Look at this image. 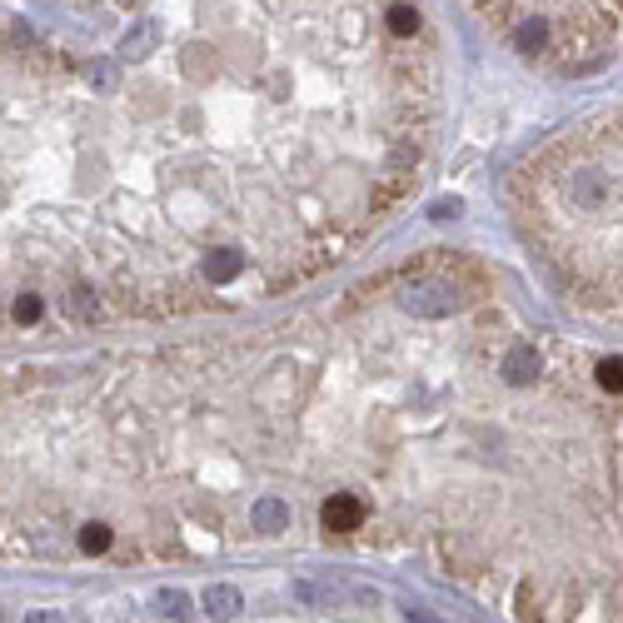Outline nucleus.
<instances>
[{
  "instance_id": "6",
  "label": "nucleus",
  "mask_w": 623,
  "mask_h": 623,
  "mask_svg": "<svg viewBox=\"0 0 623 623\" xmlns=\"http://www.w3.org/2000/svg\"><path fill=\"white\" fill-rule=\"evenodd\" d=\"M290 499H280V494H260L255 504H250V529L255 534H284L290 529Z\"/></svg>"
},
{
  "instance_id": "10",
  "label": "nucleus",
  "mask_w": 623,
  "mask_h": 623,
  "mask_svg": "<svg viewBox=\"0 0 623 623\" xmlns=\"http://www.w3.org/2000/svg\"><path fill=\"white\" fill-rule=\"evenodd\" d=\"M86 554H105V548L115 544V529L110 524H80V538H76Z\"/></svg>"
},
{
  "instance_id": "14",
  "label": "nucleus",
  "mask_w": 623,
  "mask_h": 623,
  "mask_svg": "<svg viewBox=\"0 0 623 623\" xmlns=\"http://www.w3.org/2000/svg\"><path fill=\"white\" fill-rule=\"evenodd\" d=\"M404 618H409V623H439L429 608H419V604H404Z\"/></svg>"
},
{
  "instance_id": "2",
  "label": "nucleus",
  "mask_w": 623,
  "mask_h": 623,
  "mask_svg": "<svg viewBox=\"0 0 623 623\" xmlns=\"http://www.w3.org/2000/svg\"><path fill=\"white\" fill-rule=\"evenodd\" d=\"M300 604H310V608H374L379 604V594L374 588H350V584H320V578H300V584L290 588Z\"/></svg>"
},
{
  "instance_id": "12",
  "label": "nucleus",
  "mask_w": 623,
  "mask_h": 623,
  "mask_svg": "<svg viewBox=\"0 0 623 623\" xmlns=\"http://www.w3.org/2000/svg\"><path fill=\"white\" fill-rule=\"evenodd\" d=\"M155 614L185 618V614H189V594H179V588H160V594H155Z\"/></svg>"
},
{
  "instance_id": "7",
  "label": "nucleus",
  "mask_w": 623,
  "mask_h": 623,
  "mask_svg": "<svg viewBox=\"0 0 623 623\" xmlns=\"http://www.w3.org/2000/svg\"><path fill=\"white\" fill-rule=\"evenodd\" d=\"M199 604H205V614H215V618H235L240 608H245V598H240V588H230V584H209L205 594H199Z\"/></svg>"
},
{
  "instance_id": "11",
  "label": "nucleus",
  "mask_w": 623,
  "mask_h": 623,
  "mask_svg": "<svg viewBox=\"0 0 623 623\" xmlns=\"http://www.w3.org/2000/svg\"><path fill=\"white\" fill-rule=\"evenodd\" d=\"M598 389H608V394H623V354H608V359H598Z\"/></svg>"
},
{
  "instance_id": "4",
  "label": "nucleus",
  "mask_w": 623,
  "mask_h": 623,
  "mask_svg": "<svg viewBox=\"0 0 623 623\" xmlns=\"http://www.w3.org/2000/svg\"><path fill=\"white\" fill-rule=\"evenodd\" d=\"M364 519H369V504L359 499V494H330V499H324V509H320L324 534H334V538L359 534V529H364Z\"/></svg>"
},
{
  "instance_id": "13",
  "label": "nucleus",
  "mask_w": 623,
  "mask_h": 623,
  "mask_svg": "<svg viewBox=\"0 0 623 623\" xmlns=\"http://www.w3.org/2000/svg\"><path fill=\"white\" fill-rule=\"evenodd\" d=\"M459 209H464V199H434V209H429V215H434V220H454Z\"/></svg>"
},
{
  "instance_id": "15",
  "label": "nucleus",
  "mask_w": 623,
  "mask_h": 623,
  "mask_svg": "<svg viewBox=\"0 0 623 623\" xmlns=\"http://www.w3.org/2000/svg\"><path fill=\"white\" fill-rule=\"evenodd\" d=\"M26 623H60V614H50V608H36V614H26Z\"/></svg>"
},
{
  "instance_id": "1",
  "label": "nucleus",
  "mask_w": 623,
  "mask_h": 623,
  "mask_svg": "<svg viewBox=\"0 0 623 623\" xmlns=\"http://www.w3.org/2000/svg\"><path fill=\"white\" fill-rule=\"evenodd\" d=\"M608 150H614V165H598V160H574L564 175H538L524 165L519 175L529 179H548V185H558V199H564V215H594L608 225L623 230V115L618 120H608ZM623 300V250L618 255H608V304Z\"/></svg>"
},
{
  "instance_id": "8",
  "label": "nucleus",
  "mask_w": 623,
  "mask_h": 623,
  "mask_svg": "<svg viewBox=\"0 0 623 623\" xmlns=\"http://www.w3.org/2000/svg\"><path fill=\"white\" fill-rule=\"evenodd\" d=\"M419 15H424V10H414V5H389V10H384V30H389L394 40H404V36H414V30L424 26Z\"/></svg>"
},
{
  "instance_id": "9",
  "label": "nucleus",
  "mask_w": 623,
  "mask_h": 623,
  "mask_svg": "<svg viewBox=\"0 0 623 623\" xmlns=\"http://www.w3.org/2000/svg\"><path fill=\"white\" fill-rule=\"evenodd\" d=\"M10 320L20 324V330H30V324L46 320V294H15V304H10Z\"/></svg>"
},
{
  "instance_id": "3",
  "label": "nucleus",
  "mask_w": 623,
  "mask_h": 623,
  "mask_svg": "<svg viewBox=\"0 0 623 623\" xmlns=\"http://www.w3.org/2000/svg\"><path fill=\"white\" fill-rule=\"evenodd\" d=\"M399 304H404L409 314H419V320H439V314H449L454 304H459V290H454L449 280H409L404 290H399Z\"/></svg>"
},
{
  "instance_id": "5",
  "label": "nucleus",
  "mask_w": 623,
  "mask_h": 623,
  "mask_svg": "<svg viewBox=\"0 0 623 623\" xmlns=\"http://www.w3.org/2000/svg\"><path fill=\"white\" fill-rule=\"evenodd\" d=\"M499 374H504V384L524 389V384H534V379L544 374V354L529 350V344H509V354L499 359Z\"/></svg>"
}]
</instances>
